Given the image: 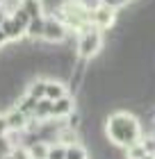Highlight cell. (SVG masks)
I'll return each mask as SVG.
<instances>
[{
  "label": "cell",
  "instance_id": "1",
  "mask_svg": "<svg viewBox=\"0 0 155 159\" xmlns=\"http://www.w3.org/2000/svg\"><path fill=\"white\" fill-rule=\"evenodd\" d=\"M105 136L112 146L121 148V150H128L130 146L142 141L144 129H142L139 118L132 111L119 109V111H112L105 118Z\"/></svg>",
  "mask_w": 155,
  "mask_h": 159
},
{
  "label": "cell",
  "instance_id": "2",
  "mask_svg": "<svg viewBox=\"0 0 155 159\" xmlns=\"http://www.w3.org/2000/svg\"><path fill=\"white\" fill-rule=\"evenodd\" d=\"M53 16H57L69 30L78 32V34L94 27L91 25V7L85 0H66V2H62L57 7V11Z\"/></svg>",
  "mask_w": 155,
  "mask_h": 159
},
{
  "label": "cell",
  "instance_id": "3",
  "mask_svg": "<svg viewBox=\"0 0 155 159\" xmlns=\"http://www.w3.org/2000/svg\"><path fill=\"white\" fill-rule=\"evenodd\" d=\"M100 50H103V32L100 30L91 27V30L78 34V39H75V55L82 61H89V59H94V57H98Z\"/></svg>",
  "mask_w": 155,
  "mask_h": 159
},
{
  "label": "cell",
  "instance_id": "4",
  "mask_svg": "<svg viewBox=\"0 0 155 159\" xmlns=\"http://www.w3.org/2000/svg\"><path fill=\"white\" fill-rule=\"evenodd\" d=\"M91 25L100 32H112L116 25V11L103 2L94 5L91 7Z\"/></svg>",
  "mask_w": 155,
  "mask_h": 159
},
{
  "label": "cell",
  "instance_id": "5",
  "mask_svg": "<svg viewBox=\"0 0 155 159\" xmlns=\"http://www.w3.org/2000/svg\"><path fill=\"white\" fill-rule=\"evenodd\" d=\"M66 37H69V27H66L64 23L57 16H46V30H43V41L46 43H64Z\"/></svg>",
  "mask_w": 155,
  "mask_h": 159
},
{
  "label": "cell",
  "instance_id": "6",
  "mask_svg": "<svg viewBox=\"0 0 155 159\" xmlns=\"http://www.w3.org/2000/svg\"><path fill=\"white\" fill-rule=\"evenodd\" d=\"M73 114H75V98L73 96H66L53 102V120H66Z\"/></svg>",
  "mask_w": 155,
  "mask_h": 159
},
{
  "label": "cell",
  "instance_id": "7",
  "mask_svg": "<svg viewBox=\"0 0 155 159\" xmlns=\"http://www.w3.org/2000/svg\"><path fill=\"white\" fill-rule=\"evenodd\" d=\"M5 118H7V125H9V132H25L27 125H30V118H27L18 107H12V109L5 114Z\"/></svg>",
  "mask_w": 155,
  "mask_h": 159
},
{
  "label": "cell",
  "instance_id": "8",
  "mask_svg": "<svg viewBox=\"0 0 155 159\" xmlns=\"http://www.w3.org/2000/svg\"><path fill=\"white\" fill-rule=\"evenodd\" d=\"M66 96H69V89H66V84L62 82V80L48 77V82H46V100L55 102V100H62Z\"/></svg>",
  "mask_w": 155,
  "mask_h": 159
},
{
  "label": "cell",
  "instance_id": "9",
  "mask_svg": "<svg viewBox=\"0 0 155 159\" xmlns=\"http://www.w3.org/2000/svg\"><path fill=\"white\" fill-rule=\"evenodd\" d=\"M2 32H5L7 43H16L21 37H25V27H21L12 16H7V18H5V23H2Z\"/></svg>",
  "mask_w": 155,
  "mask_h": 159
},
{
  "label": "cell",
  "instance_id": "10",
  "mask_svg": "<svg viewBox=\"0 0 155 159\" xmlns=\"http://www.w3.org/2000/svg\"><path fill=\"white\" fill-rule=\"evenodd\" d=\"M43 30H46V16H41V18H32L30 20V25H27V30H25V37L30 39V41H39L43 39Z\"/></svg>",
  "mask_w": 155,
  "mask_h": 159
},
{
  "label": "cell",
  "instance_id": "11",
  "mask_svg": "<svg viewBox=\"0 0 155 159\" xmlns=\"http://www.w3.org/2000/svg\"><path fill=\"white\" fill-rule=\"evenodd\" d=\"M23 9L30 18H41L46 16V7H43V0H23Z\"/></svg>",
  "mask_w": 155,
  "mask_h": 159
},
{
  "label": "cell",
  "instance_id": "12",
  "mask_svg": "<svg viewBox=\"0 0 155 159\" xmlns=\"http://www.w3.org/2000/svg\"><path fill=\"white\" fill-rule=\"evenodd\" d=\"M46 82H48V77H36L34 82H30V86H27V96L34 98V100H43V98H46Z\"/></svg>",
  "mask_w": 155,
  "mask_h": 159
},
{
  "label": "cell",
  "instance_id": "13",
  "mask_svg": "<svg viewBox=\"0 0 155 159\" xmlns=\"http://www.w3.org/2000/svg\"><path fill=\"white\" fill-rule=\"evenodd\" d=\"M27 152H30V159H48L50 143H46V141H34L32 146H27Z\"/></svg>",
  "mask_w": 155,
  "mask_h": 159
},
{
  "label": "cell",
  "instance_id": "14",
  "mask_svg": "<svg viewBox=\"0 0 155 159\" xmlns=\"http://www.w3.org/2000/svg\"><path fill=\"white\" fill-rule=\"evenodd\" d=\"M66 159H89V152H87V148L78 141V143L66 146Z\"/></svg>",
  "mask_w": 155,
  "mask_h": 159
},
{
  "label": "cell",
  "instance_id": "15",
  "mask_svg": "<svg viewBox=\"0 0 155 159\" xmlns=\"http://www.w3.org/2000/svg\"><path fill=\"white\" fill-rule=\"evenodd\" d=\"M146 157H148V155H146L142 141L135 143V146H130L128 150H125V159H146Z\"/></svg>",
  "mask_w": 155,
  "mask_h": 159
},
{
  "label": "cell",
  "instance_id": "16",
  "mask_svg": "<svg viewBox=\"0 0 155 159\" xmlns=\"http://www.w3.org/2000/svg\"><path fill=\"white\" fill-rule=\"evenodd\" d=\"M48 159H66V146L64 143H50V152H48Z\"/></svg>",
  "mask_w": 155,
  "mask_h": 159
},
{
  "label": "cell",
  "instance_id": "17",
  "mask_svg": "<svg viewBox=\"0 0 155 159\" xmlns=\"http://www.w3.org/2000/svg\"><path fill=\"white\" fill-rule=\"evenodd\" d=\"M12 18L16 20V23H18L21 27H25V30H27V25H30V20H32V18L25 14V9H23V7H21L18 11H14V14H12Z\"/></svg>",
  "mask_w": 155,
  "mask_h": 159
},
{
  "label": "cell",
  "instance_id": "18",
  "mask_svg": "<svg viewBox=\"0 0 155 159\" xmlns=\"http://www.w3.org/2000/svg\"><path fill=\"white\" fill-rule=\"evenodd\" d=\"M142 146H144V150H146V155H148V157H155V134L142 136Z\"/></svg>",
  "mask_w": 155,
  "mask_h": 159
},
{
  "label": "cell",
  "instance_id": "19",
  "mask_svg": "<svg viewBox=\"0 0 155 159\" xmlns=\"http://www.w3.org/2000/svg\"><path fill=\"white\" fill-rule=\"evenodd\" d=\"M23 7V0H2V9L7 11V16H12L14 11H18Z\"/></svg>",
  "mask_w": 155,
  "mask_h": 159
},
{
  "label": "cell",
  "instance_id": "20",
  "mask_svg": "<svg viewBox=\"0 0 155 159\" xmlns=\"http://www.w3.org/2000/svg\"><path fill=\"white\" fill-rule=\"evenodd\" d=\"M103 5H107V7H112L114 11H119V9H125V7L130 5V0H100Z\"/></svg>",
  "mask_w": 155,
  "mask_h": 159
},
{
  "label": "cell",
  "instance_id": "21",
  "mask_svg": "<svg viewBox=\"0 0 155 159\" xmlns=\"http://www.w3.org/2000/svg\"><path fill=\"white\" fill-rule=\"evenodd\" d=\"M9 134V125H7V118H5V114H0V139L2 136Z\"/></svg>",
  "mask_w": 155,
  "mask_h": 159
},
{
  "label": "cell",
  "instance_id": "22",
  "mask_svg": "<svg viewBox=\"0 0 155 159\" xmlns=\"http://www.w3.org/2000/svg\"><path fill=\"white\" fill-rule=\"evenodd\" d=\"M7 46V39H5V32H2V27H0V50H2Z\"/></svg>",
  "mask_w": 155,
  "mask_h": 159
},
{
  "label": "cell",
  "instance_id": "23",
  "mask_svg": "<svg viewBox=\"0 0 155 159\" xmlns=\"http://www.w3.org/2000/svg\"><path fill=\"white\" fill-rule=\"evenodd\" d=\"M5 18H7V11L2 9V5H0V27H2V23H5Z\"/></svg>",
  "mask_w": 155,
  "mask_h": 159
},
{
  "label": "cell",
  "instance_id": "24",
  "mask_svg": "<svg viewBox=\"0 0 155 159\" xmlns=\"http://www.w3.org/2000/svg\"><path fill=\"white\" fill-rule=\"evenodd\" d=\"M0 5H2V0H0Z\"/></svg>",
  "mask_w": 155,
  "mask_h": 159
}]
</instances>
